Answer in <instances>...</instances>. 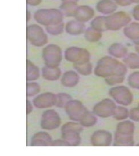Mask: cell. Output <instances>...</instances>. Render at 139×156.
<instances>
[{"mask_svg":"<svg viewBox=\"0 0 139 156\" xmlns=\"http://www.w3.org/2000/svg\"><path fill=\"white\" fill-rule=\"evenodd\" d=\"M117 106L113 101L109 99H104L99 102L93 107V112L99 117L107 118L114 114Z\"/></svg>","mask_w":139,"mask_h":156,"instance_id":"11","label":"cell"},{"mask_svg":"<svg viewBox=\"0 0 139 156\" xmlns=\"http://www.w3.org/2000/svg\"><path fill=\"white\" fill-rule=\"evenodd\" d=\"M42 77L48 81H55L60 78L61 70L58 67L45 66L42 68Z\"/></svg>","mask_w":139,"mask_h":156,"instance_id":"18","label":"cell"},{"mask_svg":"<svg viewBox=\"0 0 139 156\" xmlns=\"http://www.w3.org/2000/svg\"><path fill=\"white\" fill-rule=\"evenodd\" d=\"M42 55L45 64L49 67H58L62 59L61 49L55 44L45 46L42 50Z\"/></svg>","mask_w":139,"mask_h":156,"instance_id":"4","label":"cell"},{"mask_svg":"<svg viewBox=\"0 0 139 156\" xmlns=\"http://www.w3.org/2000/svg\"><path fill=\"white\" fill-rule=\"evenodd\" d=\"M117 8V4L112 0H100L96 5L97 10L103 14H113Z\"/></svg>","mask_w":139,"mask_h":156,"instance_id":"17","label":"cell"},{"mask_svg":"<svg viewBox=\"0 0 139 156\" xmlns=\"http://www.w3.org/2000/svg\"><path fill=\"white\" fill-rule=\"evenodd\" d=\"M133 17L136 20L139 21V4L136 6L134 9Z\"/></svg>","mask_w":139,"mask_h":156,"instance_id":"40","label":"cell"},{"mask_svg":"<svg viewBox=\"0 0 139 156\" xmlns=\"http://www.w3.org/2000/svg\"><path fill=\"white\" fill-rule=\"evenodd\" d=\"M27 36L30 44L36 47L44 46L48 41V36L44 29L36 24L27 27Z\"/></svg>","mask_w":139,"mask_h":156,"instance_id":"5","label":"cell"},{"mask_svg":"<svg viewBox=\"0 0 139 156\" xmlns=\"http://www.w3.org/2000/svg\"><path fill=\"white\" fill-rule=\"evenodd\" d=\"M56 106L60 108H64L66 105L72 100L70 94L65 93H59L57 95Z\"/></svg>","mask_w":139,"mask_h":156,"instance_id":"31","label":"cell"},{"mask_svg":"<svg viewBox=\"0 0 139 156\" xmlns=\"http://www.w3.org/2000/svg\"><path fill=\"white\" fill-rule=\"evenodd\" d=\"M65 60L74 64L81 65L89 62L90 53L84 48L72 46L65 51Z\"/></svg>","mask_w":139,"mask_h":156,"instance_id":"6","label":"cell"},{"mask_svg":"<svg viewBox=\"0 0 139 156\" xmlns=\"http://www.w3.org/2000/svg\"><path fill=\"white\" fill-rule=\"evenodd\" d=\"M63 16L59 10L41 9L35 12L34 18L37 23L48 27L62 23Z\"/></svg>","mask_w":139,"mask_h":156,"instance_id":"3","label":"cell"},{"mask_svg":"<svg viewBox=\"0 0 139 156\" xmlns=\"http://www.w3.org/2000/svg\"><path fill=\"white\" fill-rule=\"evenodd\" d=\"M109 93L117 103L121 105H129L133 100L131 92L126 87L119 86L112 87L109 90Z\"/></svg>","mask_w":139,"mask_h":156,"instance_id":"8","label":"cell"},{"mask_svg":"<svg viewBox=\"0 0 139 156\" xmlns=\"http://www.w3.org/2000/svg\"><path fill=\"white\" fill-rule=\"evenodd\" d=\"M91 28L100 32L108 30L106 25V17L98 16L91 22Z\"/></svg>","mask_w":139,"mask_h":156,"instance_id":"27","label":"cell"},{"mask_svg":"<svg viewBox=\"0 0 139 156\" xmlns=\"http://www.w3.org/2000/svg\"><path fill=\"white\" fill-rule=\"evenodd\" d=\"M57 97L51 92H46L36 97L33 100V104L38 109H46L56 105Z\"/></svg>","mask_w":139,"mask_h":156,"instance_id":"12","label":"cell"},{"mask_svg":"<svg viewBox=\"0 0 139 156\" xmlns=\"http://www.w3.org/2000/svg\"><path fill=\"white\" fill-rule=\"evenodd\" d=\"M51 147H70V145L68 142L62 138L53 141Z\"/></svg>","mask_w":139,"mask_h":156,"instance_id":"37","label":"cell"},{"mask_svg":"<svg viewBox=\"0 0 139 156\" xmlns=\"http://www.w3.org/2000/svg\"><path fill=\"white\" fill-rule=\"evenodd\" d=\"M91 142L94 147H108L111 145L112 136L106 130H100L93 133Z\"/></svg>","mask_w":139,"mask_h":156,"instance_id":"13","label":"cell"},{"mask_svg":"<svg viewBox=\"0 0 139 156\" xmlns=\"http://www.w3.org/2000/svg\"><path fill=\"white\" fill-rule=\"evenodd\" d=\"M131 21L130 16L124 12H118L106 17L108 30L116 31L125 27Z\"/></svg>","mask_w":139,"mask_h":156,"instance_id":"7","label":"cell"},{"mask_svg":"<svg viewBox=\"0 0 139 156\" xmlns=\"http://www.w3.org/2000/svg\"><path fill=\"white\" fill-rule=\"evenodd\" d=\"M136 51L139 54V44H137V45H136Z\"/></svg>","mask_w":139,"mask_h":156,"instance_id":"45","label":"cell"},{"mask_svg":"<svg viewBox=\"0 0 139 156\" xmlns=\"http://www.w3.org/2000/svg\"><path fill=\"white\" fill-rule=\"evenodd\" d=\"M40 92V86L35 82H28L27 83V97L35 96Z\"/></svg>","mask_w":139,"mask_h":156,"instance_id":"33","label":"cell"},{"mask_svg":"<svg viewBox=\"0 0 139 156\" xmlns=\"http://www.w3.org/2000/svg\"><path fill=\"white\" fill-rule=\"evenodd\" d=\"M65 31L70 35L77 36L85 32V25L77 20L70 21L65 25Z\"/></svg>","mask_w":139,"mask_h":156,"instance_id":"19","label":"cell"},{"mask_svg":"<svg viewBox=\"0 0 139 156\" xmlns=\"http://www.w3.org/2000/svg\"><path fill=\"white\" fill-rule=\"evenodd\" d=\"M79 0H62V1H73V2H77Z\"/></svg>","mask_w":139,"mask_h":156,"instance_id":"46","label":"cell"},{"mask_svg":"<svg viewBox=\"0 0 139 156\" xmlns=\"http://www.w3.org/2000/svg\"><path fill=\"white\" fill-rule=\"evenodd\" d=\"M132 3H136V4H139V0H130Z\"/></svg>","mask_w":139,"mask_h":156,"instance_id":"44","label":"cell"},{"mask_svg":"<svg viewBox=\"0 0 139 156\" xmlns=\"http://www.w3.org/2000/svg\"><path fill=\"white\" fill-rule=\"evenodd\" d=\"M79 122L83 127L89 128L96 125L98 122V119L94 113L87 110Z\"/></svg>","mask_w":139,"mask_h":156,"instance_id":"26","label":"cell"},{"mask_svg":"<svg viewBox=\"0 0 139 156\" xmlns=\"http://www.w3.org/2000/svg\"><path fill=\"white\" fill-rule=\"evenodd\" d=\"M64 108L69 118L73 121H80L87 110L81 101L76 100H70Z\"/></svg>","mask_w":139,"mask_h":156,"instance_id":"10","label":"cell"},{"mask_svg":"<svg viewBox=\"0 0 139 156\" xmlns=\"http://www.w3.org/2000/svg\"><path fill=\"white\" fill-rule=\"evenodd\" d=\"M125 79L124 76H113L105 79V81L109 85H115L122 83Z\"/></svg>","mask_w":139,"mask_h":156,"instance_id":"35","label":"cell"},{"mask_svg":"<svg viewBox=\"0 0 139 156\" xmlns=\"http://www.w3.org/2000/svg\"><path fill=\"white\" fill-rule=\"evenodd\" d=\"M94 16V11L91 7L83 5L77 7L73 17L77 21L84 23L91 20Z\"/></svg>","mask_w":139,"mask_h":156,"instance_id":"14","label":"cell"},{"mask_svg":"<svg viewBox=\"0 0 139 156\" xmlns=\"http://www.w3.org/2000/svg\"><path fill=\"white\" fill-rule=\"evenodd\" d=\"M108 53L112 56L117 58H124L127 55L128 50L123 45L116 43L110 46L108 49Z\"/></svg>","mask_w":139,"mask_h":156,"instance_id":"21","label":"cell"},{"mask_svg":"<svg viewBox=\"0 0 139 156\" xmlns=\"http://www.w3.org/2000/svg\"><path fill=\"white\" fill-rule=\"evenodd\" d=\"M117 5L121 6H127L132 4L130 0H113Z\"/></svg>","mask_w":139,"mask_h":156,"instance_id":"39","label":"cell"},{"mask_svg":"<svg viewBox=\"0 0 139 156\" xmlns=\"http://www.w3.org/2000/svg\"><path fill=\"white\" fill-rule=\"evenodd\" d=\"M134 125L130 121H125L117 125L116 133L127 136H132L134 132Z\"/></svg>","mask_w":139,"mask_h":156,"instance_id":"24","label":"cell"},{"mask_svg":"<svg viewBox=\"0 0 139 156\" xmlns=\"http://www.w3.org/2000/svg\"><path fill=\"white\" fill-rule=\"evenodd\" d=\"M40 70L36 65L30 60L27 61V81L28 82L34 81L40 77Z\"/></svg>","mask_w":139,"mask_h":156,"instance_id":"22","label":"cell"},{"mask_svg":"<svg viewBox=\"0 0 139 156\" xmlns=\"http://www.w3.org/2000/svg\"><path fill=\"white\" fill-rule=\"evenodd\" d=\"M80 81V76L76 72L69 70L65 72L61 78V84L66 87H76Z\"/></svg>","mask_w":139,"mask_h":156,"instance_id":"16","label":"cell"},{"mask_svg":"<svg viewBox=\"0 0 139 156\" xmlns=\"http://www.w3.org/2000/svg\"><path fill=\"white\" fill-rule=\"evenodd\" d=\"M123 61L130 69H139V55L130 53L125 56Z\"/></svg>","mask_w":139,"mask_h":156,"instance_id":"29","label":"cell"},{"mask_svg":"<svg viewBox=\"0 0 139 156\" xmlns=\"http://www.w3.org/2000/svg\"><path fill=\"white\" fill-rule=\"evenodd\" d=\"M129 115L130 112L127 108L123 106H119L116 107L113 116L116 120L121 121L127 119L129 117Z\"/></svg>","mask_w":139,"mask_h":156,"instance_id":"32","label":"cell"},{"mask_svg":"<svg viewBox=\"0 0 139 156\" xmlns=\"http://www.w3.org/2000/svg\"><path fill=\"white\" fill-rule=\"evenodd\" d=\"M73 67L77 73L83 76H89L92 73V65L89 62L84 64H73Z\"/></svg>","mask_w":139,"mask_h":156,"instance_id":"30","label":"cell"},{"mask_svg":"<svg viewBox=\"0 0 139 156\" xmlns=\"http://www.w3.org/2000/svg\"><path fill=\"white\" fill-rule=\"evenodd\" d=\"M129 117L133 121H139V108H134L130 110Z\"/></svg>","mask_w":139,"mask_h":156,"instance_id":"38","label":"cell"},{"mask_svg":"<svg viewBox=\"0 0 139 156\" xmlns=\"http://www.w3.org/2000/svg\"><path fill=\"white\" fill-rule=\"evenodd\" d=\"M42 2V0H27V4L32 6H36L39 5Z\"/></svg>","mask_w":139,"mask_h":156,"instance_id":"41","label":"cell"},{"mask_svg":"<svg viewBox=\"0 0 139 156\" xmlns=\"http://www.w3.org/2000/svg\"><path fill=\"white\" fill-rule=\"evenodd\" d=\"M102 37V33L92 28L86 29L84 33V37L87 41L89 42H96L98 41Z\"/></svg>","mask_w":139,"mask_h":156,"instance_id":"28","label":"cell"},{"mask_svg":"<svg viewBox=\"0 0 139 156\" xmlns=\"http://www.w3.org/2000/svg\"><path fill=\"white\" fill-rule=\"evenodd\" d=\"M61 122L60 117L56 110H46L42 115L41 126L44 130H55L60 126Z\"/></svg>","mask_w":139,"mask_h":156,"instance_id":"9","label":"cell"},{"mask_svg":"<svg viewBox=\"0 0 139 156\" xmlns=\"http://www.w3.org/2000/svg\"><path fill=\"white\" fill-rule=\"evenodd\" d=\"M134 145V140L132 136L123 135L115 133L113 145L117 147H129Z\"/></svg>","mask_w":139,"mask_h":156,"instance_id":"23","label":"cell"},{"mask_svg":"<svg viewBox=\"0 0 139 156\" xmlns=\"http://www.w3.org/2000/svg\"><path fill=\"white\" fill-rule=\"evenodd\" d=\"M77 2L73 1H62L60 10L63 15L66 17L74 16L76 10L77 8Z\"/></svg>","mask_w":139,"mask_h":156,"instance_id":"25","label":"cell"},{"mask_svg":"<svg viewBox=\"0 0 139 156\" xmlns=\"http://www.w3.org/2000/svg\"><path fill=\"white\" fill-rule=\"evenodd\" d=\"M27 22H28L29 20H30L31 19V13L29 11L27 10Z\"/></svg>","mask_w":139,"mask_h":156,"instance_id":"43","label":"cell"},{"mask_svg":"<svg viewBox=\"0 0 139 156\" xmlns=\"http://www.w3.org/2000/svg\"><path fill=\"white\" fill-rule=\"evenodd\" d=\"M127 72L125 65L111 57H104L98 61L94 70L100 77L107 78L113 76H124Z\"/></svg>","mask_w":139,"mask_h":156,"instance_id":"1","label":"cell"},{"mask_svg":"<svg viewBox=\"0 0 139 156\" xmlns=\"http://www.w3.org/2000/svg\"><path fill=\"white\" fill-rule=\"evenodd\" d=\"M64 28V23H61L56 25L46 27V30L47 32L51 35L58 36L63 32Z\"/></svg>","mask_w":139,"mask_h":156,"instance_id":"34","label":"cell"},{"mask_svg":"<svg viewBox=\"0 0 139 156\" xmlns=\"http://www.w3.org/2000/svg\"><path fill=\"white\" fill-rule=\"evenodd\" d=\"M124 33L126 37L132 40L136 45L139 44V23H129L124 28Z\"/></svg>","mask_w":139,"mask_h":156,"instance_id":"20","label":"cell"},{"mask_svg":"<svg viewBox=\"0 0 139 156\" xmlns=\"http://www.w3.org/2000/svg\"><path fill=\"white\" fill-rule=\"evenodd\" d=\"M33 110L32 104L30 102V101H29L28 100H27V114L29 115L32 113Z\"/></svg>","mask_w":139,"mask_h":156,"instance_id":"42","label":"cell"},{"mask_svg":"<svg viewBox=\"0 0 139 156\" xmlns=\"http://www.w3.org/2000/svg\"><path fill=\"white\" fill-rule=\"evenodd\" d=\"M53 142L49 134L45 132H38L35 133L31 139L32 147H48L51 146Z\"/></svg>","mask_w":139,"mask_h":156,"instance_id":"15","label":"cell"},{"mask_svg":"<svg viewBox=\"0 0 139 156\" xmlns=\"http://www.w3.org/2000/svg\"><path fill=\"white\" fill-rule=\"evenodd\" d=\"M83 126L75 122H68L64 124L61 128V137L68 142L71 147H77L81 144V138L80 133Z\"/></svg>","mask_w":139,"mask_h":156,"instance_id":"2","label":"cell"},{"mask_svg":"<svg viewBox=\"0 0 139 156\" xmlns=\"http://www.w3.org/2000/svg\"><path fill=\"white\" fill-rule=\"evenodd\" d=\"M128 83L131 87L139 89V72H134L130 75Z\"/></svg>","mask_w":139,"mask_h":156,"instance_id":"36","label":"cell"}]
</instances>
